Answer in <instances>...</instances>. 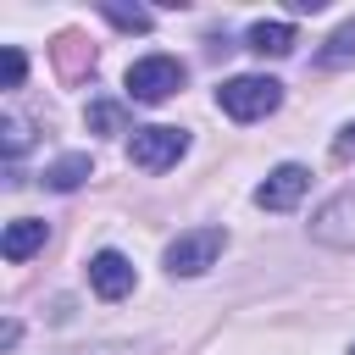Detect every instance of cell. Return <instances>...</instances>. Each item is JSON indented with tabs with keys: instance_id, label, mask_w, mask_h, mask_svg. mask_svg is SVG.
Here are the masks:
<instances>
[{
	"instance_id": "5",
	"label": "cell",
	"mask_w": 355,
	"mask_h": 355,
	"mask_svg": "<svg viewBox=\"0 0 355 355\" xmlns=\"http://www.w3.org/2000/svg\"><path fill=\"white\" fill-rule=\"evenodd\" d=\"M311 239H316V244H333V250H355V183L316 205Z\"/></svg>"
},
{
	"instance_id": "15",
	"label": "cell",
	"mask_w": 355,
	"mask_h": 355,
	"mask_svg": "<svg viewBox=\"0 0 355 355\" xmlns=\"http://www.w3.org/2000/svg\"><path fill=\"white\" fill-rule=\"evenodd\" d=\"M0 133H6V155H11V161H17V155L28 150V139H33L22 116H6V122H0Z\"/></svg>"
},
{
	"instance_id": "9",
	"label": "cell",
	"mask_w": 355,
	"mask_h": 355,
	"mask_svg": "<svg viewBox=\"0 0 355 355\" xmlns=\"http://www.w3.org/2000/svg\"><path fill=\"white\" fill-rule=\"evenodd\" d=\"M300 44V33H294V22H250V33H244V50H255V55H288Z\"/></svg>"
},
{
	"instance_id": "2",
	"label": "cell",
	"mask_w": 355,
	"mask_h": 355,
	"mask_svg": "<svg viewBox=\"0 0 355 355\" xmlns=\"http://www.w3.org/2000/svg\"><path fill=\"white\" fill-rule=\"evenodd\" d=\"M183 89V61L178 55H139L128 67V100L139 105H161Z\"/></svg>"
},
{
	"instance_id": "10",
	"label": "cell",
	"mask_w": 355,
	"mask_h": 355,
	"mask_svg": "<svg viewBox=\"0 0 355 355\" xmlns=\"http://www.w3.org/2000/svg\"><path fill=\"white\" fill-rule=\"evenodd\" d=\"M316 67H322V72H338V67H355V22H344L338 33H327V44L316 50Z\"/></svg>"
},
{
	"instance_id": "14",
	"label": "cell",
	"mask_w": 355,
	"mask_h": 355,
	"mask_svg": "<svg viewBox=\"0 0 355 355\" xmlns=\"http://www.w3.org/2000/svg\"><path fill=\"white\" fill-rule=\"evenodd\" d=\"M22 72H28V55L17 44L0 50V89H22Z\"/></svg>"
},
{
	"instance_id": "8",
	"label": "cell",
	"mask_w": 355,
	"mask_h": 355,
	"mask_svg": "<svg viewBox=\"0 0 355 355\" xmlns=\"http://www.w3.org/2000/svg\"><path fill=\"white\" fill-rule=\"evenodd\" d=\"M44 239H50V227H44L39 216H17V222H6V233H0V255L17 266V261H28L33 250H44Z\"/></svg>"
},
{
	"instance_id": "1",
	"label": "cell",
	"mask_w": 355,
	"mask_h": 355,
	"mask_svg": "<svg viewBox=\"0 0 355 355\" xmlns=\"http://www.w3.org/2000/svg\"><path fill=\"white\" fill-rule=\"evenodd\" d=\"M216 105L233 116V122H261L283 105V83L277 78H261V72H244V78H227L216 89Z\"/></svg>"
},
{
	"instance_id": "12",
	"label": "cell",
	"mask_w": 355,
	"mask_h": 355,
	"mask_svg": "<svg viewBox=\"0 0 355 355\" xmlns=\"http://www.w3.org/2000/svg\"><path fill=\"white\" fill-rule=\"evenodd\" d=\"M89 133H128V105L94 100V105H89Z\"/></svg>"
},
{
	"instance_id": "17",
	"label": "cell",
	"mask_w": 355,
	"mask_h": 355,
	"mask_svg": "<svg viewBox=\"0 0 355 355\" xmlns=\"http://www.w3.org/2000/svg\"><path fill=\"white\" fill-rule=\"evenodd\" d=\"M349 355H355V344H349Z\"/></svg>"
},
{
	"instance_id": "3",
	"label": "cell",
	"mask_w": 355,
	"mask_h": 355,
	"mask_svg": "<svg viewBox=\"0 0 355 355\" xmlns=\"http://www.w3.org/2000/svg\"><path fill=\"white\" fill-rule=\"evenodd\" d=\"M183 155H189V133H183V128H166V122L133 128V139H128V161H133L139 172H166V166H178Z\"/></svg>"
},
{
	"instance_id": "7",
	"label": "cell",
	"mask_w": 355,
	"mask_h": 355,
	"mask_svg": "<svg viewBox=\"0 0 355 355\" xmlns=\"http://www.w3.org/2000/svg\"><path fill=\"white\" fill-rule=\"evenodd\" d=\"M89 288H94L100 300H128V294H133V261H128L122 250H100V255L89 261Z\"/></svg>"
},
{
	"instance_id": "13",
	"label": "cell",
	"mask_w": 355,
	"mask_h": 355,
	"mask_svg": "<svg viewBox=\"0 0 355 355\" xmlns=\"http://www.w3.org/2000/svg\"><path fill=\"white\" fill-rule=\"evenodd\" d=\"M100 17H105V22H116L122 33H144V28L155 22L144 6H116V0H105V6H100Z\"/></svg>"
},
{
	"instance_id": "16",
	"label": "cell",
	"mask_w": 355,
	"mask_h": 355,
	"mask_svg": "<svg viewBox=\"0 0 355 355\" xmlns=\"http://www.w3.org/2000/svg\"><path fill=\"white\" fill-rule=\"evenodd\" d=\"M333 161H355V122L338 128V139H333Z\"/></svg>"
},
{
	"instance_id": "4",
	"label": "cell",
	"mask_w": 355,
	"mask_h": 355,
	"mask_svg": "<svg viewBox=\"0 0 355 355\" xmlns=\"http://www.w3.org/2000/svg\"><path fill=\"white\" fill-rule=\"evenodd\" d=\"M227 250V233L222 227H189L166 244V272L172 277H200L205 266H216V255Z\"/></svg>"
},
{
	"instance_id": "6",
	"label": "cell",
	"mask_w": 355,
	"mask_h": 355,
	"mask_svg": "<svg viewBox=\"0 0 355 355\" xmlns=\"http://www.w3.org/2000/svg\"><path fill=\"white\" fill-rule=\"evenodd\" d=\"M311 189V172L300 161H283L277 172H266V183H255V205L261 211H294Z\"/></svg>"
},
{
	"instance_id": "11",
	"label": "cell",
	"mask_w": 355,
	"mask_h": 355,
	"mask_svg": "<svg viewBox=\"0 0 355 355\" xmlns=\"http://www.w3.org/2000/svg\"><path fill=\"white\" fill-rule=\"evenodd\" d=\"M89 172H94V166H89V155H61L55 166H44V189L67 194V189H78V183H83Z\"/></svg>"
}]
</instances>
